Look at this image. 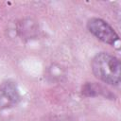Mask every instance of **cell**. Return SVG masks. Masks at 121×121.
Listing matches in <instances>:
<instances>
[{
  "label": "cell",
  "mask_w": 121,
  "mask_h": 121,
  "mask_svg": "<svg viewBox=\"0 0 121 121\" xmlns=\"http://www.w3.org/2000/svg\"><path fill=\"white\" fill-rule=\"evenodd\" d=\"M87 28L91 34L101 42L114 45L119 43V36L115 30L103 19L92 17L87 21Z\"/></svg>",
  "instance_id": "2"
},
{
  "label": "cell",
  "mask_w": 121,
  "mask_h": 121,
  "mask_svg": "<svg viewBox=\"0 0 121 121\" xmlns=\"http://www.w3.org/2000/svg\"><path fill=\"white\" fill-rule=\"evenodd\" d=\"M20 99V92L15 82L6 80L0 83V110L9 109L16 106Z\"/></svg>",
  "instance_id": "3"
},
{
  "label": "cell",
  "mask_w": 121,
  "mask_h": 121,
  "mask_svg": "<svg viewBox=\"0 0 121 121\" xmlns=\"http://www.w3.org/2000/svg\"><path fill=\"white\" fill-rule=\"evenodd\" d=\"M91 67L96 78L104 83L116 86L120 83L121 65L119 60L107 52L97 53L92 60Z\"/></svg>",
  "instance_id": "1"
}]
</instances>
